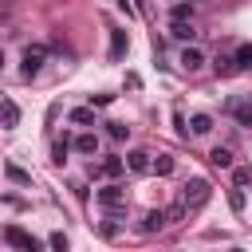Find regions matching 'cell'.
<instances>
[{"label":"cell","instance_id":"obj_1","mask_svg":"<svg viewBox=\"0 0 252 252\" xmlns=\"http://www.w3.org/2000/svg\"><path fill=\"white\" fill-rule=\"evenodd\" d=\"M209 197H213V185H209L205 177H189L185 189H181V205H185V209H201Z\"/></svg>","mask_w":252,"mask_h":252},{"label":"cell","instance_id":"obj_2","mask_svg":"<svg viewBox=\"0 0 252 252\" xmlns=\"http://www.w3.org/2000/svg\"><path fill=\"white\" fill-rule=\"evenodd\" d=\"M43 63H47V47H43V43H32V47H24V63H20L24 79H35V75L43 71Z\"/></svg>","mask_w":252,"mask_h":252},{"label":"cell","instance_id":"obj_3","mask_svg":"<svg viewBox=\"0 0 252 252\" xmlns=\"http://www.w3.org/2000/svg\"><path fill=\"white\" fill-rule=\"evenodd\" d=\"M224 110H228L240 126H252V98H248V94H232V98L224 102Z\"/></svg>","mask_w":252,"mask_h":252},{"label":"cell","instance_id":"obj_4","mask_svg":"<svg viewBox=\"0 0 252 252\" xmlns=\"http://www.w3.org/2000/svg\"><path fill=\"white\" fill-rule=\"evenodd\" d=\"M4 240H8L12 248H24V252H35V248H39V240H35L32 232H24L20 224H8V228H4Z\"/></svg>","mask_w":252,"mask_h":252},{"label":"cell","instance_id":"obj_5","mask_svg":"<svg viewBox=\"0 0 252 252\" xmlns=\"http://www.w3.org/2000/svg\"><path fill=\"white\" fill-rule=\"evenodd\" d=\"M94 197H98V205H102V209H118V205L126 201V189H122L118 181H110V185H102Z\"/></svg>","mask_w":252,"mask_h":252},{"label":"cell","instance_id":"obj_6","mask_svg":"<svg viewBox=\"0 0 252 252\" xmlns=\"http://www.w3.org/2000/svg\"><path fill=\"white\" fill-rule=\"evenodd\" d=\"M177 63H181V67H185V71H189V75H193V71H201V67H205V51H201V47H193V43H189V47H185V51H181V55H177Z\"/></svg>","mask_w":252,"mask_h":252},{"label":"cell","instance_id":"obj_7","mask_svg":"<svg viewBox=\"0 0 252 252\" xmlns=\"http://www.w3.org/2000/svg\"><path fill=\"white\" fill-rule=\"evenodd\" d=\"M161 228H165V213H161V209L146 213V217H142V224H138V232H142V236H154V232H161Z\"/></svg>","mask_w":252,"mask_h":252},{"label":"cell","instance_id":"obj_8","mask_svg":"<svg viewBox=\"0 0 252 252\" xmlns=\"http://www.w3.org/2000/svg\"><path fill=\"white\" fill-rule=\"evenodd\" d=\"M0 126H4V130H16V126H20V106H16L12 98H0Z\"/></svg>","mask_w":252,"mask_h":252},{"label":"cell","instance_id":"obj_9","mask_svg":"<svg viewBox=\"0 0 252 252\" xmlns=\"http://www.w3.org/2000/svg\"><path fill=\"white\" fill-rule=\"evenodd\" d=\"M122 161H126L130 173H150V154H146V150H130Z\"/></svg>","mask_w":252,"mask_h":252},{"label":"cell","instance_id":"obj_10","mask_svg":"<svg viewBox=\"0 0 252 252\" xmlns=\"http://www.w3.org/2000/svg\"><path fill=\"white\" fill-rule=\"evenodd\" d=\"M122 169H126V161H122V158H102V161L94 165V173H98V177H118Z\"/></svg>","mask_w":252,"mask_h":252},{"label":"cell","instance_id":"obj_11","mask_svg":"<svg viewBox=\"0 0 252 252\" xmlns=\"http://www.w3.org/2000/svg\"><path fill=\"white\" fill-rule=\"evenodd\" d=\"M169 35H173V39H181V43H189V39L197 35V28H193V20H173Z\"/></svg>","mask_w":252,"mask_h":252},{"label":"cell","instance_id":"obj_12","mask_svg":"<svg viewBox=\"0 0 252 252\" xmlns=\"http://www.w3.org/2000/svg\"><path fill=\"white\" fill-rule=\"evenodd\" d=\"M150 173H158V177H169V173H173V158H169V154H158V158L150 154Z\"/></svg>","mask_w":252,"mask_h":252},{"label":"cell","instance_id":"obj_13","mask_svg":"<svg viewBox=\"0 0 252 252\" xmlns=\"http://www.w3.org/2000/svg\"><path fill=\"white\" fill-rule=\"evenodd\" d=\"M185 126H189V134H197V138H205V134L213 130V118H209V114H193V118H189Z\"/></svg>","mask_w":252,"mask_h":252},{"label":"cell","instance_id":"obj_14","mask_svg":"<svg viewBox=\"0 0 252 252\" xmlns=\"http://www.w3.org/2000/svg\"><path fill=\"white\" fill-rule=\"evenodd\" d=\"M75 150H79V154H87V158H91V154H98V134H91V130H87V134H79V138H75Z\"/></svg>","mask_w":252,"mask_h":252},{"label":"cell","instance_id":"obj_15","mask_svg":"<svg viewBox=\"0 0 252 252\" xmlns=\"http://www.w3.org/2000/svg\"><path fill=\"white\" fill-rule=\"evenodd\" d=\"M209 161H213L217 169H228V165H232V150H228V146H213V150H209Z\"/></svg>","mask_w":252,"mask_h":252},{"label":"cell","instance_id":"obj_16","mask_svg":"<svg viewBox=\"0 0 252 252\" xmlns=\"http://www.w3.org/2000/svg\"><path fill=\"white\" fill-rule=\"evenodd\" d=\"M126 47H130L126 32H110V59H122V55H126Z\"/></svg>","mask_w":252,"mask_h":252},{"label":"cell","instance_id":"obj_17","mask_svg":"<svg viewBox=\"0 0 252 252\" xmlns=\"http://www.w3.org/2000/svg\"><path fill=\"white\" fill-rule=\"evenodd\" d=\"M232 63H236V71H252V43H240L236 55H232Z\"/></svg>","mask_w":252,"mask_h":252},{"label":"cell","instance_id":"obj_18","mask_svg":"<svg viewBox=\"0 0 252 252\" xmlns=\"http://www.w3.org/2000/svg\"><path fill=\"white\" fill-rule=\"evenodd\" d=\"M71 122H75V126H91V122H94V106H75V110H71Z\"/></svg>","mask_w":252,"mask_h":252},{"label":"cell","instance_id":"obj_19","mask_svg":"<svg viewBox=\"0 0 252 252\" xmlns=\"http://www.w3.org/2000/svg\"><path fill=\"white\" fill-rule=\"evenodd\" d=\"M67 150H71V142H67V138H55V146H51V161L63 165V161H67Z\"/></svg>","mask_w":252,"mask_h":252},{"label":"cell","instance_id":"obj_20","mask_svg":"<svg viewBox=\"0 0 252 252\" xmlns=\"http://www.w3.org/2000/svg\"><path fill=\"white\" fill-rule=\"evenodd\" d=\"M4 173H8L16 185H28V181H32V173H28V169H20L16 161H8V165H4Z\"/></svg>","mask_w":252,"mask_h":252},{"label":"cell","instance_id":"obj_21","mask_svg":"<svg viewBox=\"0 0 252 252\" xmlns=\"http://www.w3.org/2000/svg\"><path fill=\"white\" fill-rule=\"evenodd\" d=\"M213 71H217L220 79H228V75H236V63H232V55H228V59H217V63H213Z\"/></svg>","mask_w":252,"mask_h":252},{"label":"cell","instance_id":"obj_22","mask_svg":"<svg viewBox=\"0 0 252 252\" xmlns=\"http://www.w3.org/2000/svg\"><path fill=\"white\" fill-rule=\"evenodd\" d=\"M106 134H110L114 142H122V138L130 134V126H122V122H106Z\"/></svg>","mask_w":252,"mask_h":252},{"label":"cell","instance_id":"obj_23","mask_svg":"<svg viewBox=\"0 0 252 252\" xmlns=\"http://www.w3.org/2000/svg\"><path fill=\"white\" fill-rule=\"evenodd\" d=\"M173 20H193V4H173Z\"/></svg>","mask_w":252,"mask_h":252},{"label":"cell","instance_id":"obj_24","mask_svg":"<svg viewBox=\"0 0 252 252\" xmlns=\"http://www.w3.org/2000/svg\"><path fill=\"white\" fill-rule=\"evenodd\" d=\"M185 213H189V209H185V205L177 201V205H169V209H165V220H181Z\"/></svg>","mask_w":252,"mask_h":252},{"label":"cell","instance_id":"obj_25","mask_svg":"<svg viewBox=\"0 0 252 252\" xmlns=\"http://www.w3.org/2000/svg\"><path fill=\"white\" fill-rule=\"evenodd\" d=\"M228 205L240 213V209H244V193H240V189H232V193H228Z\"/></svg>","mask_w":252,"mask_h":252},{"label":"cell","instance_id":"obj_26","mask_svg":"<svg viewBox=\"0 0 252 252\" xmlns=\"http://www.w3.org/2000/svg\"><path fill=\"white\" fill-rule=\"evenodd\" d=\"M47 244H51V248H59V252H63V248H67V236H63V232H51V236H47Z\"/></svg>","mask_w":252,"mask_h":252},{"label":"cell","instance_id":"obj_27","mask_svg":"<svg viewBox=\"0 0 252 252\" xmlns=\"http://www.w3.org/2000/svg\"><path fill=\"white\" fill-rule=\"evenodd\" d=\"M114 94H91V106H110Z\"/></svg>","mask_w":252,"mask_h":252},{"label":"cell","instance_id":"obj_28","mask_svg":"<svg viewBox=\"0 0 252 252\" xmlns=\"http://www.w3.org/2000/svg\"><path fill=\"white\" fill-rule=\"evenodd\" d=\"M252 181V169H236V185H248Z\"/></svg>","mask_w":252,"mask_h":252},{"label":"cell","instance_id":"obj_29","mask_svg":"<svg viewBox=\"0 0 252 252\" xmlns=\"http://www.w3.org/2000/svg\"><path fill=\"white\" fill-rule=\"evenodd\" d=\"M177 4H189V0H177Z\"/></svg>","mask_w":252,"mask_h":252},{"label":"cell","instance_id":"obj_30","mask_svg":"<svg viewBox=\"0 0 252 252\" xmlns=\"http://www.w3.org/2000/svg\"><path fill=\"white\" fill-rule=\"evenodd\" d=\"M0 63H4V59H0Z\"/></svg>","mask_w":252,"mask_h":252}]
</instances>
